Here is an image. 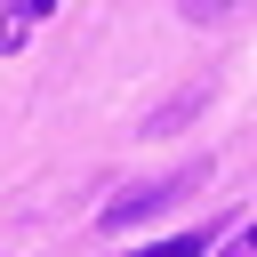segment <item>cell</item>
I'll use <instances>...</instances> for the list:
<instances>
[{
    "mask_svg": "<svg viewBox=\"0 0 257 257\" xmlns=\"http://www.w3.org/2000/svg\"><path fill=\"white\" fill-rule=\"evenodd\" d=\"M201 177H209V161H185V169H169V177H145V185H120V193L104 201V217H96V225H104V233H120V225H145L153 209L185 201V193H193Z\"/></svg>",
    "mask_w": 257,
    "mask_h": 257,
    "instance_id": "1",
    "label": "cell"
},
{
    "mask_svg": "<svg viewBox=\"0 0 257 257\" xmlns=\"http://www.w3.org/2000/svg\"><path fill=\"white\" fill-rule=\"evenodd\" d=\"M128 257H209V233H177V241H153V249H128Z\"/></svg>",
    "mask_w": 257,
    "mask_h": 257,
    "instance_id": "2",
    "label": "cell"
},
{
    "mask_svg": "<svg viewBox=\"0 0 257 257\" xmlns=\"http://www.w3.org/2000/svg\"><path fill=\"white\" fill-rule=\"evenodd\" d=\"M185 16H225V8H241V0H177Z\"/></svg>",
    "mask_w": 257,
    "mask_h": 257,
    "instance_id": "3",
    "label": "cell"
},
{
    "mask_svg": "<svg viewBox=\"0 0 257 257\" xmlns=\"http://www.w3.org/2000/svg\"><path fill=\"white\" fill-rule=\"evenodd\" d=\"M241 249H249V257H257V225H249V233H241Z\"/></svg>",
    "mask_w": 257,
    "mask_h": 257,
    "instance_id": "4",
    "label": "cell"
}]
</instances>
